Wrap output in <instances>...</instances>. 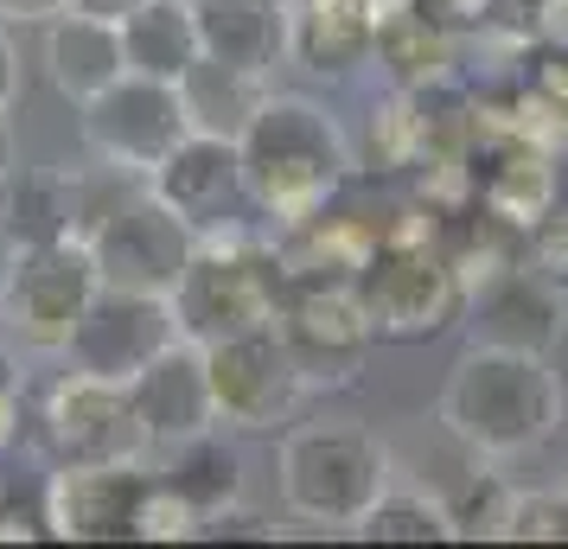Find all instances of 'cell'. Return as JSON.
I'll return each mask as SVG.
<instances>
[{
  "label": "cell",
  "mask_w": 568,
  "mask_h": 549,
  "mask_svg": "<svg viewBox=\"0 0 568 549\" xmlns=\"http://www.w3.org/2000/svg\"><path fill=\"white\" fill-rule=\"evenodd\" d=\"M236 166H243V205L268 217V231H287L313 211H326L352 180V141L313 96L268 90L256 122L236 134Z\"/></svg>",
  "instance_id": "1"
},
{
  "label": "cell",
  "mask_w": 568,
  "mask_h": 549,
  "mask_svg": "<svg viewBox=\"0 0 568 549\" xmlns=\"http://www.w3.org/2000/svg\"><path fill=\"white\" fill-rule=\"evenodd\" d=\"M562 416H568V396H562V377L549 370V358L491 352V345H466L435 403L440 428L460 447H473L479 460H491V467L537 454L562 428Z\"/></svg>",
  "instance_id": "2"
},
{
  "label": "cell",
  "mask_w": 568,
  "mask_h": 549,
  "mask_svg": "<svg viewBox=\"0 0 568 549\" xmlns=\"http://www.w3.org/2000/svg\"><path fill=\"white\" fill-rule=\"evenodd\" d=\"M282 288H287V268H282V250H275V231L262 236L250 224H236V217H217V224L199 231V250H192L180 288H173L180 339L211 345V339H231V333H250V326H268Z\"/></svg>",
  "instance_id": "3"
},
{
  "label": "cell",
  "mask_w": 568,
  "mask_h": 549,
  "mask_svg": "<svg viewBox=\"0 0 568 549\" xmlns=\"http://www.w3.org/2000/svg\"><path fill=\"white\" fill-rule=\"evenodd\" d=\"M389 479H396V454L358 421H301L282 435V454H275L287 518L338 530V537H352V523L371 511V498Z\"/></svg>",
  "instance_id": "4"
},
{
  "label": "cell",
  "mask_w": 568,
  "mask_h": 549,
  "mask_svg": "<svg viewBox=\"0 0 568 549\" xmlns=\"http://www.w3.org/2000/svg\"><path fill=\"white\" fill-rule=\"evenodd\" d=\"M364 319L377 339H435L447 326H460L466 307V275L454 268V256L440 250L435 231L403 224V231H377L371 256L352 275Z\"/></svg>",
  "instance_id": "5"
},
{
  "label": "cell",
  "mask_w": 568,
  "mask_h": 549,
  "mask_svg": "<svg viewBox=\"0 0 568 549\" xmlns=\"http://www.w3.org/2000/svg\"><path fill=\"white\" fill-rule=\"evenodd\" d=\"M97 282V262L83 236L58 243H13L0 256V333L27 352H64L71 326L83 319Z\"/></svg>",
  "instance_id": "6"
},
{
  "label": "cell",
  "mask_w": 568,
  "mask_h": 549,
  "mask_svg": "<svg viewBox=\"0 0 568 549\" xmlns=\"http://www.w3.org/2000/svg\"><path fill=\"white\" fill-rule=\"evenodd\" d=\"M97 282L103 288H129V294H166L180 288L185 262L199 250V224H185L173 205H160L148 185H134L122 199H109L97 211V224L83 231Z\"/></svg>",
  "instance_id": "7"
},
{
  "label": "cell",
  "mask_w": 568,
  "mask_h": 549,
  "mask_svg": "<svg viewBox=\"0 0 568 549\" xmlns=\"http://www.w3.org/2000/svg\"><path fill=\"white\" fill-rule=\"evenodd\" d=\"M275 339L287 345V358L301 370V384L313 390H352L377 352V333L364 319L352 282H287L275 301Z\"/></svg>",
  "instance_id": "8"
},
{
  "label": "cell",
  "mask_w": 568,
  "mask_h": 549,
  "mask_svg": "<svg viewBox=\"0 0 568 549\" xmlns=\"http://www.w3.org/2000/svg\"><path fill=\"white\" fill-rule=\"evenodd\" d=\"M460 326H466V345L549 358L568 339V288L530 256H511V262H498L491 275L466 282Z\"/></svg>",
  "instance_id": "9"
},
{
  "label": "cell",
  "mask_w": 568,
  "mask_h": 549,
  "mask_svg": "<svg viewBox=\"0 0 568 549\" xmlns=\"http://www.w3.org/2000/svg\"><path fill=\"white\" fill-rule=\"evenodd\" d=\"M78 134H83V148H90L97 166H115L129 180H148V166L166 160V148L185 134L180 83L122 71L109 90H97L90 103H78Z\"/></svg>",
  "instance_id": "10"
},
{
  "label": "cell",
  "mask_w": 568,
  "mask_h": 549,
  "mask_svg": "<svg viewBox=\"0 0 568 549\" xmlns=\"http://www.w3.org/2000/svg\"><path fill=\"white\" fill-rule=\"evenodd\" d=\"M205 377H211V409H217V428H236V435H262L301 409V370L287 358V345L275 339V326H250V333H231V339L205 345Z\"/></svg>",
  "instance_id": "11"
},
{
  "label": "cell",
  "mask_w": 568,
  "mask_h": 549,
  "mask_svg": "<svg viewBox=\"0 0 568 549\" xmlns=\"http://www.w3.org/2000/svg\"><path fill=\"white\" fill-rule=\"evenodd\" d=\"M52 467H83V460H148V435L134 421L129 384H109L90 370H64L45 396L39 416Z\"/></svg>",
  "instance_id": "12"
},
{
  "label": "cell",
  "mask_w": 568,
  "mask_h": 549,
  "mask_svg": "<svg viewBox=\"0 0 568 549\" xmlns=\"http://www.w3.org/2000/svg\"><path fill=\"white\" fill-rule=\"evenodd\" d=\"M180 339V319H173V301L166 294H129V288H97L83 319L64 339V358L71 370H90V377H109V384H129L134 370L148 365L154 352Z\"/></svg>",
  "instance_id": "13"
},
{
  "label": "cell",
  "mask_w": 568,
  "mask_h": 549,
  "mask_svg": "<svg viewBox=\"0 0 568 549\" xmlns=\"http://www.w3.org/2000/svg\"><path fill=\"white\" fill-rule=\"evenodd\" d=\"M148 479H154L148 460L52 467L45 472V537H58V543H122V537H134Z\"/></svg>",
  "instance_id": "14"
},
{
  "label": "cell",
  "mask_w": 568,
  "mask_h": 549,
  "mask_svg": "<svg viewBox=\"0 0 568 549\" xmlns=\"http://www.w3.org/2000/svg\"><path fill=\"white\" fill-rule=\"evenodd\" d=\"M129 403H134L141 435H148V454L185 441V435L217 428V409H211V377H205V345L173 339L166 352H154V358L129 377Z\"/></svg>",
  "instance_id": "15"
},
{
  "label": "cell",
  "mask_w": 568,
  "mask_h": 549,
  "mask_svg": "<svg viewBox=\"0 0 568 549\" xmlns=\"http://www.w3.org/2000/svg\"><path fill=\"white\" fill-rule=\"evenodd\" d=\"M148 192H154L160 205H173L185 224H217V217H231V205H243V166H236V141L224 134H199L185 129L166 160L148 166Z\"/></svg>",
  "instance_id": "16"
},
{
  "label": "cell",
  "mask_w": 568,
  "mask_h": 549,
  "mask_svg": "<svg viewBox=\"0 0 568 549\" xmlns=\"http://www.w3.org/2000/svg\"><path fill=\"white\" fill-rule=\"evenodd\" d=\"M282 58L307 78H352L377 58L371 0H282Z\"/></svg>",
  "instance_id": "17"
},
{
  "label": "cell",
  "mask_w": 568,
  "mask_h": 549,
  "mask_svg": "<svg viewBox=\"0 0 568 549\" xmlns=\"http://www.w3.org/2000/svg\"><path fill=\"white\" fill-rule=\"evenodd\" d=\"M122 71H129V52H122V27L115 20H97V13H78V7L45 20V78H52L58 96L90 103Z\"/></svg>",
  "instance_id": "18"
},
{
  "label": "cell",
  "mask_w": 568,
  "mask_h": 549,
  "mask_svg": "<svg viewBox=\"0 0 568 549\" xmlns=\"http://www.w3.org/2000/svg\"><path fill=\"white\" fill-rule=\"evenodd\" d=\"M122 199V192H115ZM109 199H97V185L45 166V173H20L7 180V243H58V236H83L97 224V211Z\"/></svg>",
  "instance_id": "19"
},
{
  "label": "cell",
  "mask_w": 568,
  "mask_h": 549,
  "mask_svg": "<svg viewBox=\"0 0 568 549\" xmlns=\"http://www.w3.org/2000/svg\"><path fill=\"white\" fill-rule=\"evenodd\" d=\"M268 71H250V64H224V58H199L192 71L180 78V109H185V129L199 134H236L256 122V109L268 103Z\"/></svg>",
  "instance_id": "20"
},
{
  "label": "cell",
  "mask_w": 568,
  "mask_h": 549,
  "mask_svg": "<svg viewBox=\"0 0 568 549\" xmlns=\"http://www.w3.org/2000/svg\"><path fill=\"white\" fill-rule=\"evenodd\" d=\"M154 472L199 511V523H205L211 511H224V505L243 498V454H236V441L224 435V428H205V435H185V441L160 447Z\"/></svg>",
  "instance_id": "21"
},
{
  "label": "cell",
  "mask_w": 568,
  "mask_h": 549,
  "mask_svg": "<svg viewBox=\"0 0 568 549\" xmlns=\"http://www.w3.org/2000/svg\"><path fill=\"white\" fill-rule=\"evenodd\" d=\"M122 52H129V71H141V78L180 83L205 58L192 0H141L122 20Z\"/></svg>",
  "instance_id": "22"
},
{
  "label": "cell",
  "mask_w": 568,
  "mask_h": 549,
  "mask_svg": "<svg viewBox=\"0 0 568 549\" xmlns=\"http://www.w3.org/2000/svg\"><path fill=\"white\" fill-rule=\"evenodd\" d=\"M205 58L268 71L282 58V0H192Z\"/></svg>",
  "instance_id": "23"
},
{
  "label": "cell",
  "mask_w": 568,
  "mask_h": 549,
  "mask_svg": "<svg viewBox=\"0 0 568 549\" xmlns=\"http://www.w3.org/2000/svg\"><path fill=\"white\" fill-rule=\"evenodd\" d=\"M352 537L364 543H454V518H447V498L428 486H396L371 498V511L352 523Z\"/></svg>",
  "instance_id": "24"
},
{
  "label": "cell",
  "mask_w": 568,
  "mask_h": 549,
  "mask_svg": "<svg viewBox=\"0 0 568 549\" xmlns=\"http://www.w3.org/2000/svg\"><path fill=\"white\" fill-rule=\"evenodd\" d=\"M511 129L537 134V141H562L568 134V45H549L537 64L524 58L517 103H511Z\"/></svg>",
  "instance_id": "25"
},
{
  "label": "cell",
  "mask_w": 568,
  "mask_h": 549,
  "mask_svg": "<svg viewBox=\"0 0 568 549\" xmlns=\"http://www.w3.org/2000/svg\"><path fill=\"white\" fill-rule=\"evenodd\" d=\"M505 543H568V492L556 486H511L505 492V518H498Z\"/></svg>",
  "instance_id": "26"
},
{
  "label": "cell",
  "mask_w": 568,
  "mask_h": 549,
  "mask_svg": "<svg viewBox=\"0 0 568 549\" xmlns=\"http://www.w3.org/2000/svg\"><path fill=\"white\" fill-rule=\"evenodd\" d=\"M134 537L141 543H192L199 537V511L185 505L166 479H148V492H141V518H134Z\"/></svg>",
  "instance_id": "27"
},
{
  "label": "cell",
  "mask_w": 568,
  "mask_h": 549,
  "mask_svg": "<svg viewBox=\"0 0 568 549\" xmlns=\"http://www.w3.org/2000/svg\"><path fill=\"white\" fill-rule=\"evenodd\" d=\"M524 256L549 268L556 282H568V205H549L524 224Z\"/></svg>",
  "instance_id": "28"
},
{
  "label": "cell",
  "mask_w": 568,
  "mask_h": 549,
  "mask_svg": "<svg viewBox=\"0 0 568 549\" xmlns=\"http://www.w3.org/2000/svg\"><path fill=\"white\" fill-rule=\"evenodd\" d=\"M71 0H0V20H20V27H45L52 13H64Z\"/></svg>",
  "instance_id": "29"
},
{
  "label": "cell",
  "mask_w": 568,
  "mask_h": 549,
  "mask_svg": "<svg viewBox=\"0 0 568 549\" xmlns=\"http://www.w3.org/2000/svg\"><path fill=\"white\" fill-rule=\"evenodd\" d=\"M13 96H20V52H13V39L0 27V109H13Z\"/></svg>",
  "instance_id": "30"
},
{
  "label": "cell",
  "mask_w": 568,
  "mask_h": 549,
  "mask_svg": "<svg viewBox=\"0 0 568 549\" xmlns=\"http://www.w3.org/2000/svg\"><path fill=\"white\" fill-rule=\"evenodd\" d=\"M537 32L549 45H568V0H537Z\"/></svg>",
  "instance_id": "31"
},
{
  "label": "cell",
  "mask_w": 568,
  "mask_h": 549,
  "mask_svg": "<svg viewBox=\"0 0 568 549\" xmlns=\"http://www.w3.org/2000/svg\"><path fill=\"white\" fill-rule=\"evenodd\" d=\"M13 173H20V141H13V122H7V109H0V192H7Z\"/></svg>",
  "instance_id": "32"
},
{
  "label": "cell",
  "mask_w": 568,
  "mask_h": 549,
  "mask_svg": "<svg viewBox=\"0 0 568 549\" xmlns=\"http://www.w3.org/2000/svg\"><path fill=\"white\" fill-rule=\"evenodd\" d=\"M422 7H428V13H440V20H479L491 0H422Z\"/></svg>",
  "instance_id": "33"
},
{
  "label": "cell",
  "mask_w": 568,
  "mask_h": 549,
  "mask_svg": "<svg viewBox=\"0 0 568 549\" xmlns=\"http://www.w3.org/2000/svg\"><path fill=\"white\" fill-rule=\"evenodd\" d=\"M71 7H78V13H97V20H115V27H122V20H129L141 0H71Z\"/></svg>",
  "instance_id": "34"
},
{
  "label": "cell",
  "mask_w": 568,
  "mask_h": 549,
  "mask_svg": "<svg viewBox=\"0 0 568 549\" xmlns=\"http://www.w3.org/2000/svg\"><path fill=\"white\" fill-rule=\"evenodd\" d=\"M0 256H7V243H0Z\"/></svg>",
  "instance_id": "35"
},
{
  "label": "cell",
  "mask_w": 568,
  "mask_h": 549,
  "mask_svg": "<svg viewBox=\"0 0 568 549\" xmlns=\"http://www.w3.org/2000/svg\"><path fill=\"white\" fill-rule=\"evenodd\" d=\"M562 492H568V479H562Z\"/></svg>",
  "instance_id": "36"
}]
</instances>
